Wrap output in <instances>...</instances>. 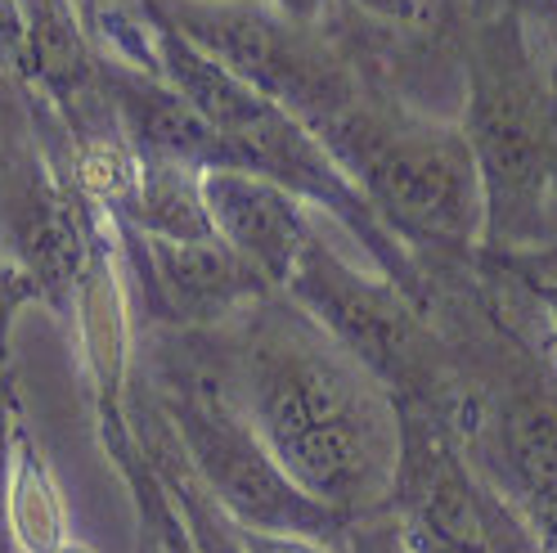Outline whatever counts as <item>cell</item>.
Segmentation results:
<instances>
[{"instance_id":"obj_1","label":"cell","mask_w":557,"mask_h":553,"mask_svg":"<svg viewBox=\"0 0 557 553\" xmlns=\"http://www.w3.org/2000/svg\"><path fill=\"white\" fill-rule=\"evenodd\" d=\"M238 405L288 481L337 523L392 504L400 405L288 293H270L221 329Z\"/></svg>"},{"instance_id":"obj_2","label":"cell","mask_w":557,"mask_h":553,"mask_svg":"<svg viewBox=\"0 0 557 553\" xmlns=\"http://www.w3.org/2000/svg\"><path fill=\"white\" fill-rule=\"evenodd\" d=\"M459 131L485 189V253L531 257L557 244V73L517 19L463 32Z\"/></svg>"},{"instance_id":"obj_3","label":"cell","mask_w":557,"mask_h":553,"mask_svg":"<svg viewBox=\"0 0 557 553\" xmlns=\"http://www.w3.org/2000/svg\"><path fill=\"white\" fill-rule=\"evenodd\" d=\"M320 145L413 261L485 248V189L459 122H436L396 86H377L320 131Z\"/></svg>"},{"instance_id":"obj_4","label":"cell","mask_w":557,"mask_h":553,"mask_svg":"<svg viewBox=\"0 0 557 553\" xmlns=\"http://www.w3.org/2000/svg\"><path fill=\"white\" fill-rule=\"evenodd\" d=\"M158 396L171 432L202 481V491L221 504L238 531L257 536H297V540H337L342 523L301 495L288 472L274 464L270 445L252 428L248 409L238 405L225 342L216 333H181L166 329L145 378Z\"/></svg>"},{"instance_id":"obj_5","label":"cell","mask_w":557,"mask_h":553,"mask_svg":"<svg viewBox=\"0 0 557 553\" xmlns=\"http://www.w3.org/2000/svg\"><path fill=\"white\" fill-rule=\"evenodd\" d=\"M337 347L364 365L400 409L428 414L449 437H463L468 383L428 306L387 274L351 266L315 234L284 288Z\"/></svg>"},{"instance_id":"obj_6","label":"cell","mask_w":557,"mask_h":553,"mask_svg":"<svg viewBox=\"0 0 557 553\" xmlns=\"http://www.w3.org/2000/svg\"><path fill=\"white\" fill-rule=\"evenodd\" d=\"M158 27H176L189 46L315 135L351 113L369 90L392 86L342 41L337 27L293 23L265 0H166Z\"/></svg>"},{"instance_id":"obj_7","label":"cell","mask_w":557,"mask_h":553,"mask_svg":"<svg viewBox=\"0 0 557 553\" xmlns=\"http://www.w3.org/2000/svg\"><path fill=\"white\" fill-rule=\"evenodd\" d=\"M117 244H122L126 270L145 288L149 310L162 329L216 333L274 293L221 238H207V244H166V238H139V234L117 230Z\"/></svg>"},{"instance_id":"obj_8","label":"cell","mask_w":557,"mask_h":553,"mask_svg":"<svg viewBox=\"0 0 557 553\" xmlns=\"http://www.w3.org/2000/svg\"><path fill=\"white\" fill-rule=\"evenodd\" d=\"M202 198H207V212H212L221 244L234 257L248 261L274 293H284L301 253L315 238V221H310L315 207L288 194L284 185L257 176V171H238V167L207 171Z\"/></svg>"},{"instance_id":"obj_9","label":"cell","mask_w":557,"mask_h":553,"mask_svg":"<svg viewBox=\"0 0 557 553\" xmlns=\"http://www.w3.org/2000/svg\"><path fill=\"white\" fill-rule=\"evenodd\" d=\"M99 86H103L113 122H117L122 140L131 145L135 158L181 162V167L202 171V176L207 171L234 167V153L221 140V131L207 122L162 73H149V67L99 54Z\"/></svg>"},{"instance_id":"obj_10","label":"cell","mask_w":557,"mask_h":553,"mask_svg":"<svg viewBox=\"0 0 557 553\" xmlns=\"http://www.w3.org/2000/svg\"><path fill=\"white\" fill-rule=\"evenodd\" d=\"M468 23V0H337L333 19L342 41L396 90L413 63L459 59Z\"/></svg>"},{"instance_id":"obj_11","label":"cell","mask_w":557,"mask_h":553,"mask_svg":"<svg viewBox=\"0 0 557 553\" xmlns=\"http://www.w3.org/2000/svg\"><path fill=\"white\" fill-rule=\"evenodd\" d=\"M113 230L139 238H166V244H207V238H216L212 212H207L202 198V171L139 158L135 194L126 212L113 221Z\"/></svg>"},{"instance_id":"obj_12","label":"cell","mask_w":557,"mask_h":553,"mask_svg":"<svg viewBox=\"0 0 557 553\" xmlns=\"http://www.w3.org/2000/svg\"><path fill=\"white\" fill-rule=\"evenodd\" d=\"M5 527L14 540V553H59L73 531H67V508L63 491L50 472L46 451L32 437L27 419L14 437V464H10V487H5Z\"/></svg>"},{"instance_id":"obj_13","label":"cell","mask_w":557,"mask_h":553,"mask_svg":"<svg viewBox=\"0 0 557 553\" xmlns=\"http://www.w3.org/2000/svg\"><path fill=\"white\" fill-rule=\"evenodd\" d=\"M342 553H418V540L396 504H382L377 513H364L346 523L337 536Z\"/></svg>"},{"instance_id":"obj_14","label":"cell","mask_w":557,"mask_h":553,"mask_svg":"<svg viewBox=\"0 0 557 553\" xmlns=\"http://www.w3.org/2000/svg\"><path fill=\"white\" fill-rule=\"evenodd\" d=\"M37 284L27 280V270L0 248V365H14L10 360V337H14V320L23 316L27 306H37Z\"/></svg>"},{"instance_id":"obj_15","label":"cell","mask_w":557,"mask_h":553,"mask_svg":"<svg viewBox=\"0 0 557 553\" xmlns=\"http://www.w3.org/2000/svg\"><path fill=\"white\" fill-rule=\"evenodd\" d=\"M18 423H23V405H18V388H14V365H0V536H10V527H5V487H10Z\"/></svg>"},{"instance_id":"obj_16","label":"cell","mask_w":557,"mask_h":553,"mask_svg":"<svg viewBox=\"0 0 557 553\" xmlns=\"http://www.w3.org/2000/svg\"><path fill=\"white\" fill-rule=\"evenodd\" d=\"M517 266V274L535 288L540 306H544V320H548V337H553V360H557V244L531 257H504Z\"/></svg>"},{"instance_id":"obj_17","label":"cell","mask_w":557,"mask_h":553,"mask_svg":"<svg viewBox=\"0 0 557 553\" xmlns=\"http://www.w3.org/2000/svg\"><path fill=\"white\" fill-rule=\"evenodd\" d=\"M23 54H27V32H23V5L18 0H0V67L23 82Z\"/></svg>"},{"instance_id":"obj_18","label":"cell","mask_w":557,"mask_h":553,"mask_svg":"<svg viewBox=\"0 0 557 553\" xmlns=\"http://www.w3.org/2000/svg\"><path fill=\"white\" fill-rule=\"evenodd\" d=\"M333 544L337 540H297V536H257V531H243V549H248V553H342Z\"/></svg>"},{"instance_id":"obj_19","label":"cell","mask_w":557,"mask_h":553,"mask_svg":"<svg viewBox=\"0 0 557 553\" xmlns=\"http://www.w3.org/2000/svg\"><path fill=\"white\" fill-rule=\"evenodd\" d=\"M265 5L306 27H333L337 19V0H265Z\"/></svg>"},{"instance_id":"obj_20","label":"cell","mask_w":557,"mask_h":553,"mask_svg":"<svg viewBox=\"0 0 557 553\" xmlns=\"http://www.w3.org/2000/svg\"><path fill=\"white\" fill-rule=\"evenodd\" d=\"M139 5H145V10H149V19L158 23V19H162V5H166V0H139Z\"/></svg>"},{"instance_id":"obj_21","label":"cell","mask_w":557,"mask_h":553,"mask_svg":"<svg viewBox=\"0 0 557 553\" xmlns=\"http://www.w3.org/2000/svg\"><path fill=\"white\" fill-rule=\"evenodd\" d=\"M59 553H95V549H90V544H86V540H67V544H63V549H59Z\"/></svg>"}]
</instances>
